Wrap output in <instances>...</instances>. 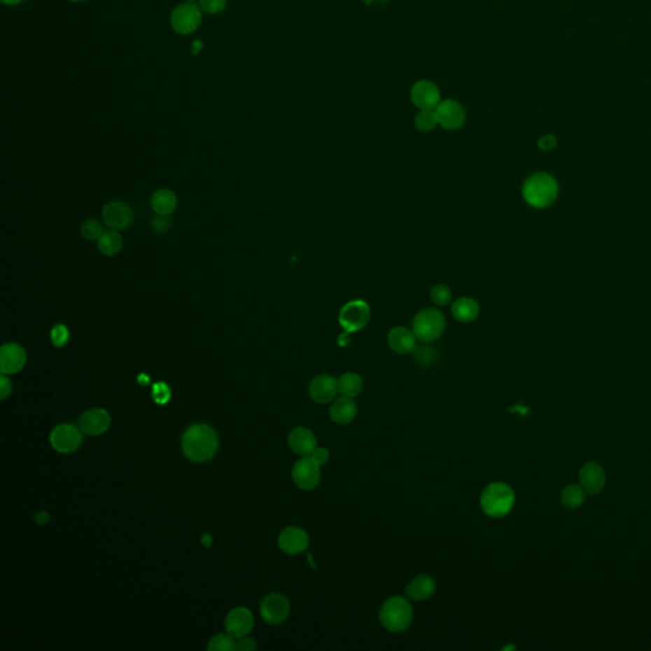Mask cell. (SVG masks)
I'll return each mask as SVG.
<instances>
[{
  "label": "cell",
  "mask_w": 651,
  "mask_h": 651,
  "mask_svg": "<svg viewBox=\"0 0 651 651\" xmlns=\"http://www.w3.org/2000/svg\"><path fill=\"white\" fill-rule=\"evenodd\" d=\"M430 299L438 307H444V305L449 304L453 300V294H451V289L447 285H435L430 290Z\"/></svg>",
  "instance_id": "4dcf8cb0"
},
{
  "label": "cell",
  "mask_w": 651,
  "mask_h": 651,
  "mask_svg": "<svg viewBox=\"0 0 651 651\" xmlns=\"http://www.w3.org/2000/svg\"><path fill=\"white\" fill-rule=\"evenodd\" d=\"M435 113L439 125L443 126L447 130H457L463 125L465 120L463 107L451 99H447L438 104Z\"/></svg>",
  "instance_id": "4fadbf2b"
},
{
  "label": "cell",
  "mask_w": 651,
  "mask_h": 651,
  "mask_svg": "<svg viewBox=\"0 0 651 651\" xmlns=\"http://www.w3.org/2000/svg\"><path fill=\"white\" fill-rule=\"evenodd\" d=\"M256 640L247 638V636L239 638V640H238V641L236 643V650L238 651H252L256 650Z\"/></svg>",
  "instance_id": "74e56055"
},
{
  "label": "cell",
  "mask_w": 651,
  "mask_h": 651,
  "mask_svg": "<svg viewBox=\"0 0 651 651\" xmlns=\"http://www.w3.org/2000/svg\"><path fill=\"white\" fill-rule=\"evenodd\" d=\"M177 206V197L174 192L167 188H162L152 196V208L160 215H169L174 213Z\"/></svg>",
  "instance_id": "d4e9b609"
},
{
  "label": "cell",
  "mask_w": 651,
  "mask_h": 651,
  "mask_svg": "<svg viewBox=\"0 0 651 651\" xmlns=\"http://www.w3.org/2000/svg\"><path fill=\"white\" fill-rule=\"evenodd\" d=\"M559 196V185L551 174H534L523 185V197L534 209H545L552 205Z\"/></svg>",
  "instance_id": "7a4b0ae2"
},
{
  "label": "cell",
  "mask_w": 651,
  "mask_h": 651,
  "mask_svg": "<svg viewBox=\"0 0 651 651\" xmlns=\"http://www.w3.org/2000/svg\"><path fill=\"white\" fill-rule=\"evenodd\" d=\"M124 241L116 230H106L98 239V248L106 256H115L122 250Z\"/></svg>",
  "instance_id": "4316f807"
},
{
  "label": "cell",
  "mask_w": 651,
  "mask_h": 651,
  "mask_svg": "<svg viewBox=\"0 0 651 651\" xmlns=\"http://www.w3.org/2000/svg\"><path fill=\"white\" fill-rule=\"evenodd\" d=\"M579 479L582 489L590 495H596L602 491L606 485V473L602 467L596 462L584 464L579 471Z\"/></svg>",
  "instance_id": "d6986e66"
},
{
  "label": "cell",
  "mask_w": 651,
  "mask_h": 651,
  "mask_svg": "<svg viewBox=\"0 0 651 651\" xmlns=\"http://www.w3.org/2000/svg\"><path fill=\"white\" fill-rule=\"evenodd\" d=\"M415 125L421 132H429L439 125L435 110H421L416 116Z\"/></svg>",
  "instance_id": "f1b7e54d"
},
{
  "label": "cell",
  "mask_w": 651,
  "mask_h": 651,
  "mask_svg": "<svg viewBox=\"0 0 651 651\" xmlns=\"http://www.w3.org/2000/svg\"><path fill=\"white\" fill-rule=\"evenodd\" d=\"M556 146H557V139L554 138V135H545L538 141V148L543 152L552 150Z\"/></svg>",
  "instance_id": "f35d334b"
},
{
  "label": "cell",
  "mask_w": 651,
  "mask_h": 651,
  "mask_svg": "<svg viewBox=\"0 0 651 651\" xmlns=\"http://www.w3.org/2000/svg\"><path fill=\"white\" fill-rule=\"evenodd\" d=\"M482 512L493 519L504 518L515 504L513 489L504 482H493L486 487L479 499Z\"/></svg>",
  "instance_id": "3957f363"
},
{
  "label": "cell",
  "mask_w": 651,
  "mask_h": 651,
  "mask_svg": "<svg viewBox=\"0 0 651 651\" xmlns=\"http://www.w3.org/2000/svg\"><path fill=\"white\" fill-rule=\"evenodd\" d=\"M311 458L318 465H325L330 459V451L326 449L325 447H316V449L311 454Z\"/></svg>",
  "instance_id": "d590c367"
},
{
  "label": "cell",
  "mask_w": 651,
  "mask_h": 651,
  "mask_svg": "<svg viewBox=\"0 0 651 651\" xmlns=\"http://www.w3.org/2000/svg\"><path fill=\"white\" fill-rule=\"evenodd\" d=\"M411 99L420 110H435L440 104V94L434 84L421 80L412 87Z\"/></svg>",
  "instance_id": "ac0fdd59"
},
{
  "label": "cell",
  "mask_w": 651,
  "mask_h": 651,
  "mask_svg": "<svg viewBox=\"0 0 651 651\" xmlns=\"http://www.w3.org/2000/svg\"><path fill=\"white\" fill-rule=\"evenodd\" d=\"M49 514L46 513V512H41V513L37 514L35 517V520L38 524H45V523L49 522Z\"/></svg>",
  "instance_id": "60d3db41"
},
{
  "label": "cell",
  "mask_w": 651,
  "mask_h": 651,
  "mask_svg": "<svg viewBox=\"0 0 651 651\" xmlns=\"http://www.w3.org/2000/svg\"><path fill=\"white\" fill-rule=\"evenodd\" d=\"M26 359V351L21 345L6 344L0 349V372L3 374H15L24 367Z\"/></svg>",
  "instance_id": "5bb4252c"
},
{
  "label": "cell",
  "mask_w": 651,
  "mask_h": 651,
  "mask_svg": "<svg viewBox=\"0 0 651 651\" xmlns=\"http://www.w3.org/2000/svg\"><path fill=\"white\" fill-rule=\"evenodd\" d=\"M388 346L392 349V351L401 355L411 354L415 351L416 339L415 333L412 330H409L406 327H395L392 328L387 336Z\"/></svg>",
  "instance_id": "ffe728a7"
},
{
  "label": "cell",
  "mask_w": 651,
  "mask_h": 651,
  "mask_svg": "<svg viewBox=\"0 0 651 651\" xmlns=\"http://www.w3.org/2000/svg\"><path fill=\"white\" fill-rule=\"evenodd\" d=\"M201 543H202V546H204V547H210V546H211V543H213V537H211L210 534H204V536H202V538H201Z\"/></svg>",
  "instance_id": "b9f144b4"
},
{
  "label": "cell",
  "mask_w": 651,
  "mask_h": 651,
  "mask_svg": "<svg viewBox=\"0 0 651 651\" xmlns=\"http://www.w3.org/2000/svg\"><path fill=\"white\" fill-rule=\"evenodd\" d=\"M82 433L83 431L80 430V428H76L74 425H69V424H63L52 430L50 435V443L52 445V448L59 453H64V454L73 453L80 447V444L83 442Z\"/></svg>",
  "instance_id": "ba28073f"
},
{
  "label": "cell",
  "mask_w": 651,
  "mask_h": 651,
  "mask_svg": "<svg viewBox=\"0 0 651 651\" xmlns=\"http://www.w3.org/2000/svg\"><path fill=\"white\" fill-rule=\"evenodd\" d=\"M358 415V405L350 397H341L333 402L330 407V417L333 423L339 425H347L353 423L354 419Z\"/></svg>",
  "instance_id": "603a6c76"
},
{
  "label": "cell",
  "mask_w": 651,
  "mask_h": 651,
  "mask_svg": "<svg viewBox=\"0 0 651 651\" xmlns=\"http://www.w3.org/2000/svg\"><path fill=\"white\" fill-rule=\"evenodd\" d=\"M148 382H149V378L146 375H139V383L140 384H148Z\"/></svg>",
  "instance_id": "7bdbcfd3"
},
{
  "label": "cell",
  "mask_w": 651,
  "mask_h": 651,
  "mask_svg": "<svg viewBox=\"0 0 651 651\" xmlns=\"http://www.w3.org/2000/svg\"><path fill=\"white\" fill-rule=\"evenodd\" d=\"M152 396L153 400L158 405H166L167 402L171 400V389L166 383L158 382L153 386Z\"/></svg>",
  "instance_id": "836d02e7"
},
{
  "label": "cell",
  "mask_w": 651,
  "mask_h": 651,
  "mask_svg": "<svg viewBox=\"0 0 651 651\" xmlns=\"http://www.w3.org/2000/svg\"><path fill=\"white\" fill-rule=\"evenodd\" d=\"M414 620V610L409 601L400 596H391L382 606L379 621L386 630L393 634L407 630Z\"/></svg>",
  "instance_id": "277c9868"
},
{
  "label": "cell",
  "mask_w": 651,
  "mask_h": 651,
  "mask_svg": "<svg viewBox=\"0 0 651 651\" xmlns=\"http://www.w3.org/2000/svg\"><path fill=\"white\" fill-rule=\"evenodd\" d=\"M227 6V0H200V7L208 13H219Z\"/></svg>",
  "instance_id": "e575fe53"
},
{
  "label": "cell",
  "mask_w": 651,
  "mask_h": 651,
  "mask_svg": "<svg viewBox=\"0 0 651 651\" xmlns=\"http://www.w3.org/2000/svg\"><path fill=\"white\" fill-rule=\"evenodd\" d=\"M201 48H202V45H201L200 41L195 42L194 46H192V50H194V54H197V52L200 51Z\"/></svg>",
  "instance_id": "ee69618b"
},
{
  "label": "cell",
  "mask_w": 651,
  "mask_h": 651,
  "mask_svg": "<svg viewBox=\"0 0 651 651\" xmlns=\"http://www.w3.org/2000/svg\"><path fill=\"white\" fill-rule=\"evenodd\" d=\"M337 383H339L340 395L350 397V398L360 395L363 387H364L363 378L353 372H347L345 374L341 375L337 379Z\"/></svg>",
  "instance_id": "484cf974"
},
{
  "label": "cell",
  "mask_w": 651,
  "mask_h": 651,
  "mask_svg": "<svg viewBox=\"0 0 651 651\" xmlns=\"http://www.w3.org/2000/svg\"><path fill=\"white\" fill-rule=\"evenodd\" d=\"M277 545L285 554H302L308 548L309 536L300 526H288L279 536Z\"/></svg>",
  "instance_id": "8fae6325"
},
{
  "label": "cell",
  "mask_w": 651,
  "mask_h": 651,
  "mask_svg": "<svg viewBox=\"0 0 651 651\" xmlns=\"http://www.w3.org/2000/svg\"><path fill=\"white\" fill-rule=\"evenodd\" d=\"M82 234L88 241H94V239L98 241L99 237L104 234V229H102V225L97 220L88 219L82 225Z\"/></svg>",
  "instance_id": "1f68e13d"
},
{
  "label": "cell",
  "mask_w": 651,
  "mask_h": 651,
  "mask_svg": "<svg viewBox=\"0 0 651 651\" xmlns=\"http://www.w3.org/2000/svg\"><path fill=\"white\" fill-rule=\"evenodd\" d=\"M291 477L298 489L311 491L318 486L321 481V465L316 463L311 456H305L294 464Z\"/></svg>",
  "instance_id": "52a82bcc"
},
{
  "label": "cell",
  "mask_w": 651,
  "mask_h": 651,
  "mask_svg": "<svg viewBox=\"0 0 651 651\" xmlns=\"http://www.w3.org/2000/svg\"><path fill=\"white\" fill-rule=\"evenodd\" d=\"M253 627V615L248 608L238 607L230 610L225 620V630L234 638L247 636Z\"/></svg>",
  "instance_id": "e0dca14e"
},
{
  "label": "cell",
  "mask_w": 651,
  "mask_h": 651,
  "mask_svg": "<svg viewBox=\"0 0 651 651\" xmlns=\"http://www.w3.org/2000/svg\"><path fill=\"white\" fill-rule=\"evenodd\" d=\"M260 613L263 621L267 624H283L290 615V603L283 594L272 593L263 598L260 606Z\"/></svg>",
  "instance_id": "9c48e42d"
},
{
  "label": "cell",
  "mask_w": 651,
  "mask_h": 651,
  "mask_svg": "<svg viewBox=\"0 0 651 651\" xmlns=\"http://www.w3.org/2000/svg\"><path fill=\"white\" fill-rule=\"evenodd\" d=\"M12 393V382L8 379V377L6 374H1L0 377V398L1 400H6L8 396Z\"/></svg>",
  "instance_id": "ab89813d"
},
{
  "label": "cell",
  "mask_w": 651,
  "mask_h": 651,
  "mask_svg": "<svg viewBox=\"0 0 651 651\" xmlns=\"http://www.w3.org/2000/svg\"><path fill=\"white\" fill-rule=\"evenodd\" d=\"M587 500V491L582 489V485H570L564 489L561 493V501L564 505L568 509H578L582 506Z\"/></svg>",
  "instance_id": "83f0119b"
},
{
  "label": "cell",
  "mask_w": 651,
  "mask_h": 651,
  "mask_svg": "<svg viewBox=\"0 0 651 651\" xmlns=\"http://www.w3.org/2000/svg\"><path fill=\"white\" fill-rule=\"evenodd\" d=\"M74 1H79V0H74Z\"/></svg>",
  "instance_id": "bcb514c9"
},
{
  "label": "cell",
  "mask_w": 651,
  "mask_h": 651,
  "mask_svg": "<svg viewBox=\"0 0 651 651\" xmlns=\"http://www.w3.org/2000/svg\"><path fill=\"white\" fill-rule=\"evenodd\" d=\"M451 314L462 323H471L475 322L479 316V304L477 300L470 297H462L453 302L451 304Z\"/></svg>",
  "instance_id": "cb8c5ba5"
},
{
  "label": "cell",
  "mask_w": 651,
  "mask_h": 651,
  "mask_svg": "<svg viewBox=\"0 0 651 651\" xmlns=\"http://www.w3.org/2000/svg\"><path fill=\"white\" fill-rule=\"evenodd\" d=\"M339 321L345 332H358L370 321V307L364 300H351L341 308Z\"/></svg>",
  "instance_id": "8992f818"
},
{
  "label": "cell",
  "mask_w": 651,
  "mask_h": 651,
  "mask_svg": "<svg viewBox=\"0 0 651 651\" xmlns=\"http://www.w3.org/2000/svg\"><path fill=\"white\" fill-rule=\"evenodd\" d=\"M218 435L206 424H195L182 437V451L186 457L196 462H206L218 451Z\"/></svg>",
  "instance_id": "6da1fadb"
},
{
  "label": "cell",
  "mask_w": 651,
  "mask_h": 651,
  "mask_svg": "<svg viewBox=\"0 0 651 651\" xmlns=\"http://www.w3.org/2000/svg\"><path fill=\"white\" fill-rule=\"evenodd\" d=\"M236 640L230 634H219L210 640L208 645L209 651L236 650Z\"/></svg>",
  "instance_id": "f546056e"
},
{
  "label": "cell",
  "mask_w": 651,
  "mask_h": 651,
  "mask_svg": "<svg viewBox=\"0 0 651 651\" xmlns=\"http://www.w3.org/2000/svg\"><path fill=\"white\" fill-rule=\"evenodd\" d=\"M111 417L108 412L104 409H92L85 411L83 415L79 417V428L87 435H102L110 429Z\"/></svg>",
  "instance_id": "7c38bea8"
},
{
  "label": "cell",
  "mask_w": 651,
  "mask_h": 651,
  "mask_svg": "<svg viewBox=\"0 0 651 651\" xmlns=\"http://www.w3.org/2000/svg\"><path fill=\"white\" fill-rule=\"evenodd\" d=\"M435 589L437 584L431 576L419 575L406 587V596L416 602H424L435 594Z\"/></svg>",
  "instance_id": "7402d4cb"
},
{
  "label": "cell",
  "mask_w": 651,
  "mask_h": 651,
  "mask_svg": "<svg viewBox=\"0 0 651 651\" xmlns=\"http://www.w3.org/2000/svg\"><path fill=\"white\" fill-rule=\"evenodd\" d=\"M104 222L113 230L126 229L132 222V209L121 201L108 202L102 211Z\"/></svg>",
  "instance_id": "2e32d148"
},
{
  "label": "cell",
  "mask_w": 651,
  "mask_h": 651,
  "mask_svg": "<svg viewBox=\"0 0 651 651\" xmlns=\"http://www.w3.org/2000/svg\"><path fill=\"white\" fill-rule=\"evenodd\" d=\"M412 331L416 339L424 344L434 342L443 336L445 331V317L435 308H425L417 313L412 321Z\"/></svg>",
  "instance_id": "5b68a950"
},
{
  "label": "cell",
  "mask_w": 651,
  "mask_h": 651,
  "mask_svg": "<svg viewBox=\"0 0 651 651\" xmlns=\"http://www.w3.org/2000/svg\"><path fill=\"white\" fill-rule=\"evenodd\" d=\"M51 342L55 347H63L68 344L69 341L70 333L68 327L64 325H56L51 330Z\"/></svg>",
  "instance_id": "d6a6232c"
},
{
  "label": "cell",
  "mask_w": 651,
  "mask_h": 651,
  "mask_svg": "<svg viewBox=\"0 0 651 651\" xmlns=\"http://www.w3.org/2000/svg\"><path fill=\"white\" fill-rule=\"evenodd\" d=\"M152 227L158 233H166L171 227V222L164 215H162V216H157V218L153 219Z\"/></svg>",
  "instance_id": "8d00e7d4"
},
{
  "label": "cell",
  "mask_w": 651,
  "mask_h": 651,
  "mask_svg": "<svg viewBox=\"0 0 651 651\" xmlns=\"http://www.w3.org/2000/svg\"><path fill=\"white\" fill-rule=\"evenodd\" d=\"M4 4H9V6H14V4H18L22 0H1Z\"/></svg>",
  "instance_id": "f6af8a7d"
},
{
  "label": "cell",
  "mask_w": 651,
  "mask_h": 651,
  "mask_svg": "<svg viewBox=\"0 0 651 651\" xmlns=\"http://www.w3.org/2000/svg\"><path fill=\"white\" fill-rule=\"evenodd\" d=\"M291 451L299 456H311L317 447V439L312 431L303 426H299L291 431L288 438Z\"/></svg>",
  "instance_id": "44dd1931"
},
{
  "label": "cell",
  "mask_w": 651,
  "mask_h": 651,
  "mask_svg": "<svg viewBox=\"0 0 651 651\" xmlns=\"http://www.w3.org/2000/svg\"><path fill=\"white\" fill-rule=\"evenodd\" d=\"M201 21V12L195 4H182L176 8L171 17V23L174 31L182 35L194 32L199 27Z\"/></svg>",
  "instance_id": "30bf717a"
},
{
  "label": "cell",
  "mask_w": 651,
  "mask_h": 651,
  "mask_svg": "<svg viewBox=\"0 0 651 651\" xmlns=\"http://www.w3.org/2000/svg\"><path fill=\"white\" fill-rule=\"evenodd\" d=\"M339 393L337 379L330 374H319L309 384V396L317 403H330Z\"/></svg>",
  "instance_id": "9a60e30c"
}]
</instances>
